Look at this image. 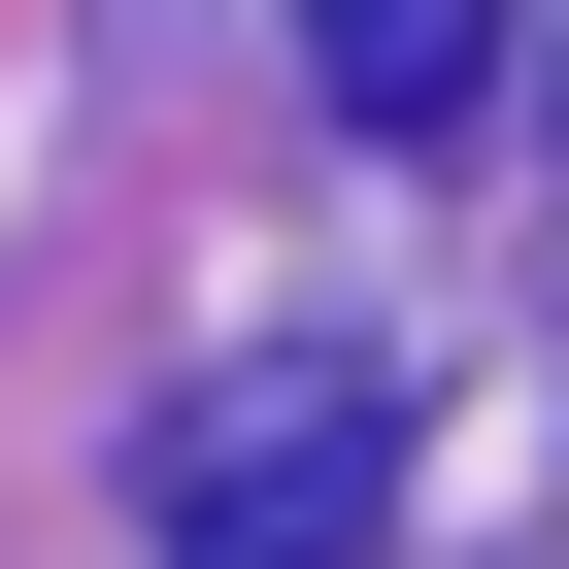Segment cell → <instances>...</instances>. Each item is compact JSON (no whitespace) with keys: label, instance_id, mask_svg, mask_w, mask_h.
<instances>
[{"label":"cell","instance_id":"obj_1","mask_svg":"<svg viewBox=\"0 0 569 569\" xmlns=\"http://www.w3.org/2000/svg\"><path fill=\"white\" fill-rule=\"evenodd\" d=\"M134 536H168V569H369V536H402V402H369V369H201L168 469H134Z\"/></svg>","mask_w":569,"mask_h":569},{"label":"cell","instance_id":"obj_2","mask_svg":"<svg viewBox=\"0 0 569 569\" xmlns=\"http://www.w3.org/2000/svg\"><path fill=\"white\" fill-rule=\"evenodd\" d=\"M302 68H336L369 134H469V101H502V0H302Z\"/></svg>","mask_w":569,"mask_h":569}]
</instances>
